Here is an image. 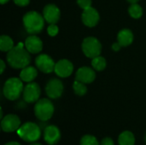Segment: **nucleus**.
<instances>
[{"instance_id": "obj_14", "label": "nucleus", "mask_w": 146, "mask_h": 145, "mask_svg": "<svg viewBox=\"0 0 146 145\" xmlns=\"http://www.w3.org/2000/svg\"><path fill=\"white\" fill-rule=\"evenodd\" d=\"M96 79V72L89 67L80 68L75 74V79L84 84H91Z\"/></svg>"}, {"instance_id": "obj_28", "label": "nucleus", "mask_w": 146, "mask_h": 145, "mask_svg": "<svg viewBox=\"0 0 146 145\" xmlns=\"http://www.w3.org/2000/svg\"><path fill=\"white\" fill-rule=\"evenodd\" d=\"M100 145H114V142L110 138H105L102 140Z\"/></svg>"}, {"instance_id": "obj_35", "label": "nucleus", "mask_w": 146, "mask_h": 145, "mask_svg": "<svg viewBox=\"0 0 146 145\" xmlns=\"http://www.w3.org/2000/svg\"><path fill=\"white\" fill-rule=\"evenodd\" d=\"M145 144H146V134H145Z\"/></svg>"}, {"instance_id": "obj_34", "label": "nucleus", "mask_w": 146, "mask_h": 145, "mask_svg": "<svg viewBox=\"0 0 146 145\" xmlns=\"http://www.w3.org/2000/svg\"><path fill=\"white\" fill-rule=\"evenodd\" d=\"M31 145H42V144H38V143H33V144H32Z\"/></svg>"}, {"instance_id": "obj_5", "label": "nucleus", "mask_w": 146, "mask_h": 145, "mask_svg": "<svg viewBox=\"0 0 146 145\" xmlns=\"http://www.w3.org/2000/svg\"><path fill=\"white\" fill-rule=\"evenodd\" d=\"M54 105L47 98L39 99L34 106V114L36 117L43 121L50 120L54 114Z\"/></svg>"}, {"instance_id": "obj_30", "label": "nucleus", "mask_w": 146, "mask_h": 145, "mask_svg": "<svg viewBox=\"0 0 146 145\" xmlns=\"http://www.w3.org/2000/svg\"><path fill=\"white\" fill-rule=\"evenodd\" d=\"M0 66H1V68H0V73H3V71H4V69H5V63H4V62L3 60L0 61Z\"/></svg>"}, {"instance_id": "obj_13", "label": "nucleus", "mask_w": 146, "mask_h": 145, "mask_svg": "<svg viewBox=\"0 0 146 145\" xmlns=\"http://www.w3.org/2000/svg\"><path fill=\"white\" fill-rule=\"evenodd\" d=\"M43 16L49 24H56L61 17V11L55 4H47L43 10Z\"/></svg>"}, {"instance_id": "obj_31", "label": "nucleus", "mask_w": 146, "mask_h": 145, "mask_svg": "<svg viewBox=\"0 0 146 145\" xmlns=\"http://www.w3.org/2000/svg\"><path fill=\"white\" fill-rule=\"evenodd\" d=\"M4 145H21V144H19L17 142H9V143H7Z\"/></svg>"}, {"instance_id": "obj_23", "label": "nucleus", "mask_w": 146, "mask_h": 145, "mask_svg": "<svg viewBox=\"0 0 146 145\" xmlns=\"http://www.w3.org/2000/svg\"><path fill=\"white\" fill-rule=\"evenodd\" d=\"M73 90L74 91V93L78 96H84L86 95V93L87 92V87L86 85V84L79 81V80H74V84H73Z\"/></svg>"}, {"instance_id": "obj_20", "label": "nucleus", "mask_w": 146, "mask_h": 145, "mask_svg": "<svg viewBox=\"0 0 146 145\" xmlns=\"http://www.w3.org/2000/svg\"><path fill=\"white\" fill-rule=\"evenodd\" d=\"M14 41L8 35H2L0 38V50L3 52H9L14 48Z\"/></svg>"}, {"instance_id": "obj_6", "label": "nucleus", "mask_w": 146, "mask_h": 145, "mask_svg": "<svg viewBox=\"0 0 146 145\" xmlns=\"http://www.w3.org/2000/svg\"><path fill=\"white\" fill-rule=\"evenodd\" d=\"M82 51L86 57L92 59L100 56L102 52V44L98 38L87 37L82 42Z\"/></svg>"}, {"instance_id": "obj_29", "label": "nucleus", "mask_w": 146, "mask_h": 145, "mask_svg": "<svg viewBox=\"0 0 146 145\" xmlns=\"http://www.w3.org/2000/svg\"><path fill=\"white\" fill-rule=\"evenodd\" d=\"M121 47H122V46L121 45V44H120L119 42H115V43H114V44H112V50H113L114 51H119V50H121Z\"/></svg>"}, {"instance_id": "obj_19", "label": "nucleus", "mask_w": 146, "mask_h": 145, "mask_svg": "<svg viewBox=\"0 0 146 145\" xmlns=\"http://www.w3.org/2000/svg\"><path fill=\"white\" fill-rule=\"evenodd\" d=\"M119 145H134L135 144V138L134 135L128 131L123 132L120 134L118 138Z\"/></svg>"}, {"instance_id": "obj_11", "label": "nucleus", "mask_w": 146, "mask_h": 145, "mask_svg": "<svg viewBox=\"0 0 146 145\" xmlns=\"http://www.w3.org/2000/svg\"><path fill=\"white\" fill-rule=\"evenodd\" d=\"M54 72L60 78L69 77L74 72V65L67 59L59 60L57 62H56Z\"/></svg>"}, {"instance_id": "obj_33", "label": "nucleus", "mask_w": 146, "mask_h": 145, "mask_svg": "<svg viewBox=\"0 0 146 145\" xmlns=\"http://www.w3.org/2000/svg\"><path fill=\"white\" fill-rule=\"evenodd\" d=\"M9 1V0H0V3H1L2 4H5V3H7Z\"/></svg>"}, {"instance_id": "obj_10", "label": "nucleus", "mask_w": 146, "mask_h": 145, "mask_svg": "<svg viewBox=\"0 0 146 145\" xmlns=\"http://www.w3.org/2000/svg\"><path fill=\"white\" fill-rule=\"evenodd\" d=\"M21 126V120L15 115H8L2 119L1 128L5 132H13Z\"/></svg>"}, {"instance_id": "obj_26", "label": "nucleus", "mask_w": 146, "mask_h": 145, "mask_svg": "<svg viewBox=\"0 0 146 145\" xmlns=\"http://www.w3.org/2000/svg\"><path fill=\"white\" fill-rule=\"evenodd\" d=\"M77 3L82 9L92 7V0H77Z\"/></svg>"}, {"instance_id": "obj_8", "label": "nucleus", "mask_w": 146, "mask_h": 145, "mask_svg": "<svg viewBox=\"0 0 146 145\" xmlns=\"http://www.w3.org/2000/svg\"><path fill=\"white\" fill-rule=\"evenodd\" d=\"M35 64L37 68L44 73H50L54 72L56 66L53 59L46 54L38 55L35 58Z\"/></svg>"}, {"instance_id": "obj_9", "label": "nucleus", "mask_w": 146, "mask_h": 145, "mask_svg": "<svg viewBox=\"0 0 146 145\" xmlns=\"http://www.w3.org/2000/svg\"><path fill=\"white\" fill-rule=\"evenodd\" d=\"M63 84L58 79H51L48 81L45 86L46 95L51 99L59 98L63 92Z\"/></svg>"}, {"instance_id": "obj_12", "label": "nucleus", "mask_w": 146, "mask_h": 145, "mask_svg": "<svg viewBox=\"0 0 146 145\" xmlns=\"http://www.w3.org/2000/svg\"><path fill=\"white\" fill-rule=\"evenodd\" d=\"M81 18H82L83 23L86 26L93 27L98 23L100 16H99V14L96 9L90 7V8H87L86 9H83Z\"/></svg>"}, {"instance_id": "obj_4", "label": "nucleus", "mask_w": 146, "mask_h": 145, "mask_svg": "<svg viewBox=\"0 0 146 145\" xmlns=\"http://www.w3.org/2000/svg\"><path fill=\"white\" fill-rule=\"evenodd\" d=\"M18 136L25 142L33 143L39 139L41 131L38 126L33 122H27L17 130Z\"/></svg>"}, {"instance_id": "obj_24", "label": "nucleus", "mask_w": 146, "mask_h": 145, "mask_svg": "<svg viewBox=\"0 0 146 145\" xmlns=\"http://www.w3.org/2000/svg\"><path fill=\"white\" fill-rule=\"evenodd\" d=\"M80 145H99V144L94 136L85 135L80 140Z\"/></svg>"}, {"instance_id": "obj_25", "label": "nucleus", "mask_w": 146, "mask_h": 145, "mask_svg": "<svg viewBox=\"0 0 146 145\" xmlns=\"http://www.w3.org/2000/svg\"><path fill=\"white\" fill-rule=\"evenodd\" d=\"M58 32H59V29H58V26L56 24H50V26L47 28V32L50 37L56 36Z\"/></svg>"}, {"instance_id": "obj_32", "label": "nucleus", "mask_w": 146, "mask_h": 145, "mask_svg": "<svg viewBox=\"0 0 146 145\" xmlns=\"http://www.w3.org/2000/svg\"><path fill=\"white\" fill-rule=\"evenodd\" d=\"M127 2H129L130 3H138L139 0H127Z\"/></svg>"}, {"instance_id": "obj_16", "label": "nucleus", "mask_w": 146, "mask_h": 145, "mask_svg": "<svg viewBox=\"0 0 146 145\" xmlns=\"http://www.w3.org/2000/svg\"><path fill=\"white\" fill-rule=\"evenodd\" d=\"M44 138L48 144L54 145L57 144L61 138L60 130L56 126H46L44 132Z\"/></svg>"}, {"instance_id": "obj_17", "label": "nucleus", "mask_w": 146, "mask_h": 145, "mask_svg": "<svg viewBox=\"0 0 146 145\" xmlns=\"http://www.w3.org/2000/svg\"><path fill=\"white\" fill-rule=\"evenodd\" d=\"M133 41V34L130 29L124 28L121 30L117 35V42L121 44L122 47L130 45Z\"/></svg>"}, {"instance_id": "obj_2", "label": "nucleus", "mask_w": 146, "mask_h": 145, "mask_svg": "<svg viewBox=\"0 0 146 145\" xmlns=\"http://www.w3.org/2000/svg\"><path fill=\"white\" fill-rule=\"evenodd\" d=\"M44 18L37 11H29L23 16L25 30L32 35L39 33L44 26Z\"/></svg>"}, {"instance_id": "obj_7", "label": "nucleus", "mask_w": 146, "mask_h": 145, "mask_svg": "<svg viewBox=\"0 0 146 145\" xmlns=\"http://www.w3.org/2000/svg\"><path fill=\"white\" fill-rule=\"evenodd\" d=\"M40 94H41L40 87L35 82L27 83V85L24 86V90L22 92L24 101L28 103L38 102L39 100Z\"/></svg>"}, {"instance_id": "obj_3", "label": "nucleus", "mask_w": 146, "mask_h": 145, "mask_svg": "<svg viewBox=\"0 0 146 145\" xmlns=\"http://www.w3.org/2000/svg\"><path fill=\"white\" fill-rule=\"evenodd\" d=\"M21 78H9L7 79L3 89L4 97L10 101L18 99L24 90Z\"/></svg>"}, {"instance_id": "obj_1", "label": "nucleus", "mask_w": 146, "mask_h": 145, "mask_svg": "<svg viewBox=\"0 0 146 145\" xmlns=\"http://www.w3.org/2000/svg\"><path fill=\"white\" fill-rule=\"evenodd\" d=\"M9 65L15 69H22L31 62L30 52L26 49L25 44L18 43L10 50L6 56Z\"/></svg>"}, {"instance_id": "obj_18", "label": "nucleus", "mask_w": 146, "mask_h": 145, "mask_svg": "<svg viewBox=\"0 0 146 145\" xmlns=\"http://www.w3.org/2000/svg\"><path fill=\"white\" fill-rule=\"evenodd\" d=\"M38 76V71L32 66H27L21 69L20 73V78L23 82L30 83L33 82Z\"/></svg>"}, {"instance_id": "obj_27", "label": "nucleus", "mask_w": 146, "mask_h": 145, "mask_svg": "<svg viewBox=\"0 0 146 145\" xmlns=\"http://www.w3.org/2000/svg\"><path fill=\"white\" fill-rule=\"evenodd\" d=\"M14 3L18 5V6H21V7H24V6H27V4H29L30 3V0H13Z\"/></svg>"}, {"instance_id": "obj_15", "label": "nucleus", "mask_w": 146, "mask_h": 145, "mask_svg": "<svg viewBox=\"0 0 146 145\" xmlns=\"http://www.w3.org/2000/svg\"><path fill=\"white\" fill-rule=\"evenodd\" d=\"M25 47L31 54H38L43 50V42L36 35H30L25 40Z\"/></svg>"}, {"instance_id": "obj_21", "label": "nucleus", "mask_w": 146, "mask_h": 145, "mask_svg": "<svg viewBox=\"0 0 146 145\" xmlns=\"http://www.w3.org/2000/svg\"><path fill=\"white\" fill-rule=\"evenodd\" d=\"M92 66L93 69L96 71H103L105 69V68L107 66V62H106V60L104 57L98 56L97 57L92 58Z\"/></svg>"}, {"instance_id": "obj_22", "label": "nucleus", "mask_w": 146, "mask_h": 145, "mask_svg": "<svg viewBox=\"0 0 146 145\" xmlns=\"http://www.w3.org/2000/svg\"><path fill=\"white\" fill-rule=\"evenodd\" d=\"M128 13L133 18L139 19L143 15V9L139 4H138V3H132L128 9Z\"/></svg>"}]
</instances>
